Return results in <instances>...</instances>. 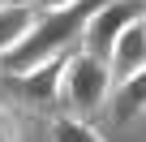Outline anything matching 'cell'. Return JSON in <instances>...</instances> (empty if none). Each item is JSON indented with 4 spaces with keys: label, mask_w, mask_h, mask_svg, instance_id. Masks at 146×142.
<instances>
[{
    "label": "cell",
    "mask_w": 146,
    "mask_h": 142,
    "mask_svg": "<svg viewBox=\"0 0 146 142\" xmlns=\"http://www.w3.org/2000/svg\"><path fill=\"white\" fill-rule=\"evenodd\" d=\"M52 142H103L99 129H90L82 116H60L52 129Z\"/></svg>",
    "instance_id": "obj_8"
},
{
    "label": "cell",
    "mask_w": 146,
    "mask_h": 142,
    "mask_svg": "<svg viewBox=\"0 0 146 142\" xmlns=\"http://www.w3.org/2000/svg\"><path fill=\"white\" fill-rule=\"evenodd\" d=\"M0 142H13V129H9L5 121H0Z\"/></svg>",
    "instance_id": "obj_10"
},
{
    "label": "cell",
    "mask_w": 146,
    "mask_h": 142,
    "mask_svg": "<svg viewBox=\"0 0 146 142\" xmlns=\"http://www.w3.org/2000/svg\"><path fill=\"white\" fill-rule=\"evenodd\" d=\"M142 22H146V17H142Z\"/></svg>",
    "instance_id": "obj_11"
},
{
    "label": "cell",
    "mask_w": 146,
    "mask_h": 142,
    "mask_svg": "<svg viewBox=\"0 0 146 142\" xmlns=\"http://www.w3.org/2000/svg\"><path fill=\"white\" fill-rule=\"evenodd\" d=\"M112 95V73L108 65L90 52H73L64 56V69H60V99L73 108V112H99Z\"/></svg>",
    "instance_id": "obj_2"
},
{
    "label": "cell",
    "mask_w": 146,
    "mask_h": 142,
    "mask_svg": "<svg viewBox=\"0 0 146 142\" xmlns=\"http://www.w3.org/2000/svg\"><path fill=\"white\" fill-rule=\"evenodd\" d=\"M142 17H146V0H103L90 13V22L82 26V52H90V56H99L108 65V52H112L116 35L125 26L142 22Z\"/></svg>",
    "instance_id": "obj_3"
},
{
    "label": "cell",
    "mask_w": 146,
    "mask_h": 142,
    "mask_svg": "<svg viewBox=\"0 0 146 142\" xmlns=\"http://www.w3.org/2000/svg\"><path fill=\"white\" fill-rule=\"evenodd\" d=\"M142 112H146V65L137 69V73L120 78V86H116V95H112V116H116L120 125H129V121L142 116Z\"/></svg>",
    "instance_id": "obj_6"
},
{
    "label": "cell",
    "mask_w": 146,
    "mask_h": 142,
    "mask_svg": "<svg viewBox=\"0 0 146 142\" xmlns=\"http://www.w3.org/2000/svg\"><path fill=\"white\" fill-rule=\"evenodd\" d=\"M99 5L103 0H73V5H64V9H47L43 17H35V26L26 30V39L13 52L0 56L5 60V73L17 78V73H26V69H35V65H43L52 56H64V47L73 39H82V26L90 22V13Z\"/></svg>",
    "instance_id": "obj_1"
},
{
    "label": "cell",
    "mask_w": 146,
    "mask_h": 142,
    "mask_svg": "<svg viewBox=\"0 0 146 142\" xmlns=\"http://www.w3.org/2000/svg\"><path fill=\"white\" fill-rule=\"evenodd\" d=\"M30 26H35V9L30 5H0V56L13 52L26 39Z\"/></svg>",
    "instance_id": "obj_7"
},
{
    "label": "cell",
    "mask_w": 146,
    "mask_h": 142,
    "mask_svg": "<svg viewBox=\"0 0 146 142\" xmlns=\"http://www.w3.org/2000/svg\"><path fill=\"white\" fill-rule=\"evenodd\" d=\"M142 65H146V22H133L116 35V43L108 52V73H112V82H120V78L137 73Z\"/></svg>",
    "instance_id": "obj_5"
},
{
    "label": "cell",
    "mask_w": 146,
    "mask_h": 142,
    "mask_svg": "<svg viewBox=\"0 0 146 142\" xmlns=\"http://www.w3.org/2000/svg\"><path fill=\"white\" fill-rule=\"evenodd\" d=\"M35 5L47 13V9H64V5H73V0H35Z\"/></svg>",
    "instance_id": "obj_9"
},
{
    "label": "cell",
    "mask_w": 146,
    "mask_h": 142,
    "mask_svg": "<svg viewBox=\"0 0 146 142\" xmlns=\"http://www.w3.org/2000/svg\"><path fill=\"white\" fill-rule=\"evenodd\" d=\"M60 69H64V56H52V60L26 69V73H17L13 86L22 91V99H30L39 108H52V103H60Z\"/></svg>",
    "instance_id": "obj_4"
}]
</instances>
